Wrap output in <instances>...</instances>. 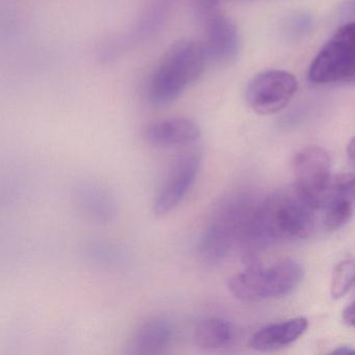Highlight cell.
I'll return each mask as SVG.
<instances>
[{
  "instance_id": "cell-2",
  "label": "cell",
  "mask_w": 355,
  "mask_h": 355,
  "mask_svg": "<svg viewBox=\"0 0 355 355\" xmlns=\"http://www.w3.org/2000/svg\"><path fill=\"white\" fill-rule=\"evenodd\" d=\"M207 64L201 41L184 39L174 43L149 76L147 101L153 107L171 105L189 87L198 82Z\"/></svg>"
},
{
  "instance_id": "cell-9",
  "label": "cell",
  "mask_w": 355,
  "mask_h": 355,
  "mask_svg": "<svg viewBox=\"0 0 355 355\" xmlns=\"http://www.w3.org/2000/svg\"><path fill=\"white\" fill-rule=\"evenodd\" d=\"M205 34L201 41L209 63L226 65L238 57L240 34L232 18L219 12L205 16Z\"/></svg>"
},
{
  "instance_id": "cell-10",
  "label": "cell",
  "mask_w": 355,
  "mask_h": 355,
  "mask_svg": "<svg viewBox=\"0 0 355 355\" xmlns=\"http://www.w3.org/2000/svg\"><path fill=\"white\" fill-rule=\"evenodd\" d=\"M145 138L149 144L159 148H173L194 145L201 138V130L194 120L170 118L147 126Z\"/></svg>"
},
{
  "instance_id": "cell-16",
  "label": "cell",
  "mask_w": 355,
  "mask_h": 355,
  "mask_svg": "<svg viewBox=\"0 0 355 355\" xmlns=\"http://www.w3.org/2000/svg\"><path fill=\"white\" fill-rule=\"evenodd\" d=\"M332 199H342L355 205V176H340L331 180L329 188L322 201L321 209L326 202Z\"/></svg>"
},
{
  "instance_id": "cell-17",
  "label": "cell",
  "mask_w": 355,
  "mask_h": 355,
  "mask_svg": "<svg viewBox=\"0 0 355 355\" xmlns=\"http://www.w3.org/2000/svg\"><path fill=\"white\" fill-rule=\"evenodd\" d=\"M220 1L221 0H192L195 12L203 17L214 12Z\"/></svg>"
},
{
  "instance_id": "cell-14",
  "label": "cell",
  "mask_w": 355,
  "mask_h": 355,
  "mask_svg": "<svg viewBox=\"0 0 355 355\" xmlns=\"http://www.w3.org/2000/svg\"><path fill=\"white\" fill-rule=\"evenodd\" d=\"M323 225L329 232H334L348 223L352 217L353 205L342 199H332L324 205Z\"/></svg>"
},
{
  "instance_id": "cell-7",
  "label": "cell",
  "mask_w": 355,
  "mask_h": 355,
  "mask_svg": "<svg viewBox=\"0 0 355 355\" xmlns=\"http://www.w3.org/2000/svg\"><path fill=\"white\" fill-rule=\"evenodd\" d=\"M296 190L315 209H321L322 201L329 188L331 162L325 149L309 146L299 151L294 164Z\"/></svg>"
},
{
  "instance_id": "cell-3",
  "label": "cell",
  "mask_w": 355,
  "mask_h": 355,
  "mask_svg": "<svg viewBox=\"0 0 355 355\" xmlns=\"http://www.w3.org/2000/svg\"><path fill=\"white\" fill-rule=\"evenodd\" d=\"M304 271L297 261L282 259L271 266H252L228 280V288L236 299L257 302L286 296L302 282Z\"/></svg>"
},
{
  "instance_id": "cell-6",
  "label": "cell",
  "mask_w": 355,
  "mask_h": 355,
  "mask_svg": "<svg viewBox=\"0 0 355 355\" xmlns=\"http://www.w3.org/2000/svg\"><path fill=\"white\" fill-rule=\"evenodd\" d=\"M296 78L282 70H269L255 76L247 85L245 98L250 109L261 115L282 111L295 96Z\"/></svg>"
},
{
  "instance_id": "cell-21",
  "label": "cell",
  "mask_w": 355,
  "mask_h": 355,
  "mask_svg": "<svg viewBox=\"0 0 355 355\" xmlns=\"http://www.w3.org/2000/svg\"><path fill=\"white\" fill-rule=\"evenodd\" d=\"M347 155L349 159L355 165V137L351 139L350 142L347 145Z\"/></svg>"
},
{
  "instance_id": "cell-5",
  "label": "cell",
  "mask_w": 355,
  "mask_h": 355,
  "mask_svg": "<svg viewBox=\"0 0 355 355\" xmlns=\"http://www.w3.org/2000/svg\"><path fill=\"white\" fill-rule=\"evenodd\" d=\"M315 84L355 83V21L346 22L324 45L309 67Z\"/></svg>"
},
{
  "instance_id": "cell-20",
  "label": "cell",
  "mask_w": 355,
  "mask_h": 355,
  "mask_svg": "<svg viewBox=\"0 0 355 355\" xmlns=\"http://www.w3.org/2000/svg\"><path fill=\"white\" fill-rule=\"evenodd\" d=\"M330 353L334 355H355V349L349 346H340Z\"/></svg>"
},
{
  "instance_id": "cell-18",
  "label": "cell",
  "mask_w": 355,
  "mask_h": 355,
  "mask_svg": "<svg viewBox=\"0 0 355 355\" xmlns=\"http://www.w3.org/2000/svg\"><path fill=\"white\" fill-rule=\"evenodd\" d=\"M340 17L346 22L355 21V0H346L343 3Z\"/></svg>"
},
{
  "instance_id": "cell-12",
  "label": "cell",
  "mask_w": 355,
  "mask_h": 355,
  "mask_svg": "<svg viewBox=\"0 0 355 355\" xmlns=\"http://www.w3.org/2000/svg\"><path fill=\"white\" fill-rule=\"evenodd\" d=\"M309 327L304 317L293 318L270 324L257 330L250 340L251 348L257 351H274L284 348L298 340Z\"/></svg>"
},
{
  "instance_id": "cell-15",
  "label": "cell",
  "mask_w": 355,
  "mask_h": 355,
  "mask_svg": "<svg viewBox=\"0 0 355 355\" xmlns=\"http://www.w3.org/2000/svg\"><path fill=\"white\" fill-rule=\"evenodd\" d=\"M355 282V259L340 261L332 273L330 295L334 299H340L347 294Z\"/></svg>"
},
{
  "instance_id": "cell-4",
  "label": "cell",
  "mask_w": 355,
  "mask_h": 355,
  "mask_svg": "<svg viewBox=\"0 0 355 355\" xmlns=\"http://www.w3.org/2000/svg\"><path fill=\"white\" fill-rule=\"evenodd\" d=\"M253 207L244 196L222 202L211 216L198 245L203 263L217 266L230 254L234 243L242 238Z\"/></svg>"
},
{
  "instance_id": "cell-13",
  "label": "cell",
  "mask_w": 355,
  "mask_h": 355,
  "mask_svg": "<svg viewBox=\"0 0 355 355\" xmlns=\"http://www.w3.org/2000/svg\"><path fill=\"white\" fill-rule=\"evenodd\" d=\"M193 338L198 348L203 350H219L234 343L236 328L232 322L223 318H207L197 324Z\"/></svg>"
},
{
  "instance_id": "cell-8",
  "label": "cell",
  "mask_w": 355,
  "mask_h": 355,
  "mask_svg": "<svg viewBox=\"0 0 355 355\" xmlns=\"http://www.w3.org/2000/svg\"><path fill=\"white\" fill-rule=\"evenodd\" d=\"M200 165L201 155L197 150L187 151L176 157L155 196V215H166L178 207L194 184Z\"/></svg>"
},
{
  "instance_id": "cell-11",
  "label": "cell",
  "mask_w": 355,
  "mask_h": 355,
  "mask_svg": "<svg viewBox=\"0 0 355 355\" xmlns=\"http://www.w3.org/2000/svg\"><path fill=\"white\" fill-rule=\"evenodd\" d=\"M174 328L166 318H149L137 327L130 340V352L138 355L164 354L171 346Z\"/></svg>"
},
{
  "instance_id": "cell-19",
  "label": "cell",
  "mask_w": 355,
  "mask_h": 355,
  "mask_svg": "<svg viewBox=\"0 0 355 355\" xmlns=\"http://www.w3.org/2000/svg\"><path fill=\"white\" fill-rule=\"evenodd\" d=\"M343 321L351 327H355V300L343 311Z\"/></svg>"
},
{
  "instance_id": "cell-1",
  "label": "cell",
  "mask_w": 355,
  "mask_h": 355,
  "mask_svg": "<svg viewBox=\"0 0 355 355\" xmlns=\"http://www.w3.org/2000/svg\"><path fill=\"white\" fill-rule=\"evenodd\" d=\"M315 211L296 188L274 193L253 207L241 241L247 247H253L307 238L315 226Z\"/></svg>"
}]
</instances>
